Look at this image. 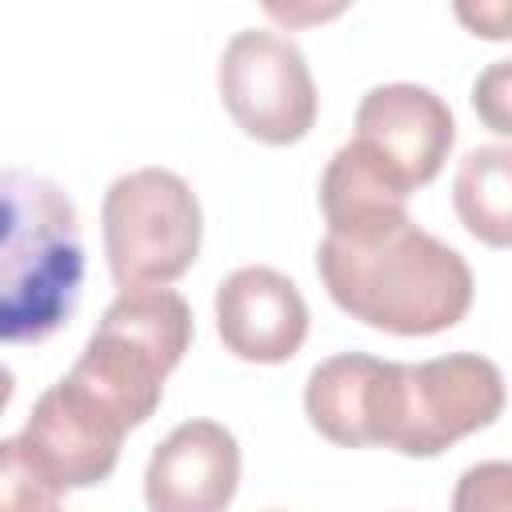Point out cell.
Segmentation results:
<instances>
[{
	"label": "cell",
	"instance_id": "obj_1",
	"mask_svg": "<svg viewBox=\"0 0 512 512\" xmlns=\"http://www.w3.org/2000/svg\"><path fill=\"white\" fill-rule=\"evenodd\" d=\"M504 376L488 356L452 352L396 364L344 352L332 384L340 448H392L400 456H440L456 440L496 424Z\"/></svg>",
	"mask_w": 512,
	"mask_h": 512
},
{
	"label": "cell",
	"instance_id": "obj_2",
	"mask_svg": "<svg viewBox=\"0 0 512 512\" xmlns=\"http://www.w3.org/2000/svg\"><path fill=\"white\" fill-rule=\"evenodd\" d=\"M316 268L336 308L392 336L448 332L468 316L476 296L468 260L412 216L352 240L324 236Z\"/></svg>",
	"mask_w": 512,
	"mask_h": 512
},
{
	"label": "cell",
	"instance_id": "obj_3",
	"mask_svg": "<svg viewBox=\"0 0 512 512\" xmlns=\"http://www.w3.org/2000/svg\"><path fill=\"white\" fill-rule=\"evenodd\" d=\"M84 288V236L72 196L36 172L0 168V344L56 336Z\"/></svg>",
	"mask_w": 512,
	"mask_h": 512
},
{
	"label": "cell",
	"instance_id": "obj_4",
	"mask_svg": "<svg viewBox=\"0 0 512 512\" xmlns=\"http://www.w3.org/2000/svg\"><path fill=\"white\" fill-rule=\"evenodd\" d=\"M192 344V308L180 292L120 288L88 336L68 380L92 396L124 432L140 428L164 396L168 372Z\"/></svg>",
	"mask_w": 512,
	"mask_h": 512
},
{
	"label": "cell",
	"instance_id": "obj_5",
	"mask_svg": "<svg viewBox=\"0 0 512 512\" xmlns=\"http://www.w3.org/2000/svg\"><path fill=\"white\" fill-rule=\"evenodd\" d=\"M104 256L120 288H156L180 280L200 252V200L172 168H136L108 184Z\"/></svg>",
	"mask_w": 512,
	"mask_h": 512
},
{
	"label": "cell",
	"instance_id": "obj_6",
	"mask_svg": "<svg viewBox=\"0 0 512 512\" xmlns=\"http://www.w3.org/2000/svg\"><path fill=\"white\" fill-rule=\"evenodd\" d=\"M216 84L236 128L260 144H296L316 124V84L300 44L288 32H236L220 56Z\"/></svg>",
	"mask_w": 512,
	"mask_h": 512
},
{
	"label": "cell",
	"instance_id": "obj_7",
	"mask_svg": "<svg viewBox=\"0 0 512 512\" xmlns=\"http://www.w3.org/2000/svg\"><path fill=\"white\" fill-rule=\"evenodd\" d=\"M408 192L436 180L452 144V108L424 84H376L356 108V136Z\"/></svg>",
	"mask_w": 512,
	"mask_h": 512
},
{
	"label": "cell",
	"instance_id": "obj_8",
	"mask_svg": "<svg viewBox=\"0 0 512 512\" xmlns=\"http://www.w3.org/2000/svg\"><path fill=\"white\" fill-rule=\"evenodd\" d=\"M124 436L128 432L64 376L48 392H40V400L32 404L20 444L40 464V472L68 492V488H92L108 480L120 460Z\"/></svg>",
	"mask_w": 512,
	"mask_h": 512
},
{
	"label": "cell",
	"instance_id": "obj_9",
	"mask_svg": "<svg viewBox=\"0 0 512 512\" xmlns=\"http://www.w3.org/2000/svg\"><path fill=\"white\" fill-rule=\"evenodd\" d=\"M216 332L248 364H284L308 336V304L284 272L244 264L216 288Z\"/></svg>",
	"mask_w": 512,
	"mask_h": 512
},
{
	"label": "cell",
	"instance_id": "obj_10",
	"mask_svg": "<svg viewBox=\"0 0 512 512\" xmlns=\"http://www.w3.org/2000/svg\"><path fill=\"white\" fill-rule=\"evenodd\" d=\"M240 488V444L216 420H184L172 428L148 468V512H224Z\"/></svg>",
	"mask_w": 512,
	"mask_h": 512
},
{
	"label": "cell",
	"instance_id": "obj_11",
	"mask_svg": "<svg viewBox=\"0 0 512 512\" xmlns=\"http://www.w3.org/2000/svg\"><path fill=\"white\" fill-rule=\"evenodd\" d=\"M320 212L328 236L352 240L408 220V188L356 140L332 152L320 176Z\"/></svg>",
	"mask_w": 512,
	"mask_h": 512
},
{
	"label": "cell",
	"instance_id": "obj_12",
	"mask_svg": "<svg viewBox=\"0 0 512 512\" xmlns=\"http://www.w3.org/2000/svg\"><path fill=\"white\" fill-rule=\"evenodd\" d=\"M452 200L460 224L488 248L512 244V148L484 144L472 148L452 180Z\"/></svg>",
	"mask_w": 512,
	"mask_h": 512
},
{
	"label": "cell",
	"instance_id": "obj_13",
	"mask_svg": "<svg viewBox=\"0 0 512 512\" xmlns=\"http://www.w3.org/2000/svg\"><path fill=\"white\" fill-rule=\"evenodd\" d=\"M64 488H56L28 456L20 436L0 440V512H60Z\"/></svg>",
	"mask_w": 512,
	"mask_h": 512
},
{
	"label": "cell",
	"instance_id": "obj_14",
	"mask_svg": "<svg viewBox=\"0 0 512 512\" xmlns=\"http://www.w3.org/2000/svg\"><path fill=\"white\" fill-rule=\"evenodd\" d=\"M512 508V468L504 460L472 464L452 492V512H508Z\"/></svg>",
	"mask_w": 512,
	"mask_h": 512
},
{
	"label": "cell",
	"instance_id": "obj_15",
	"mask_svg": "<svg viewBox=\"0 0 512 512\" xmlns=\"http://www.w3.org/2000/svg\"><path fill=\"white\" fill-rule=\"evenodd\" d=\"M508 84H512V64L496 60L472 88V108L492 124V132L508 136L512 132V116H508Z\"/></svg>",
	"mask_w": 512,
	"mask_h": 512
},
{
	"label": "cell",
	"instance_id": "obj_16",
	"mask_svg": "<svg viewBox=\"0 0 512 512\" xmlns=\"http://www.w3.org/2000/svg\"><path fill=\"white\" fill-rule=\"evenodd\" d=\"M12 392H16V376H12V372H8L4 364H0V412L8 408V400H12Z\"/></svg>",
	"mask_w": 512,
	"mask_h": 512
}]
</instances>
